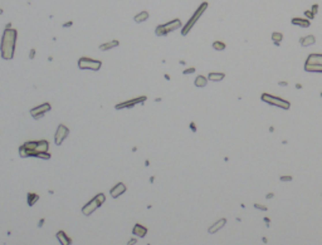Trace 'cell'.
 Instances as JSON below:
<instances>
[{
  "mask_svg": "<svg viewBox=\"0 0 322 245\" xmlns=\"http://www.w3.org/2000/svg\"><path fill=\"white\" fill-rule=\"evenodd\" d=\"M57 238H58V240L61 241V244L62 245H68V244H71L72 241H71V239H69V238L65 235V234L63 233V231H59V233L57 234Z\"/></svg>",
  "mask_w": 322,
  "mask_h": 245,
  "instance_id": "cell-17",
  "label": "cell"
},
{
  "mask_svg": "<svg viewBox=\"0 0 322 245\" xmlns=\"http://www.w3.org/2000/svg\"><path fill=\"white\" fill-rule=\"evenodd\" d=\"M132 234L133 235H136L137 238H145L147 234V229L142 225H140V224H136V225L133 226L132 229Z\"/></svg>",
  "mask_w": 322,
  "mask_h": 245,
  "instance_id": "cell-13",
  "label": "cell"
},
{
  "mask_svg": "<svg viewBox=\"0 0 322 245\" xmlns=\"http://www.w3.org/2000/svg\"><path fill=\"white\" fill-rule=\"evenodd\" d=\"M262 101L267 102V103H269V105H272L274 107H279V108H285V109H288L291 107V103L288 101H285V99L276 97V96L267 94V93H263L262 94Z\"/></svg>",
  "mask_w": 322,
  "mask_h": 245,
  "instance_id": "cell-7",
  "label": "cell"
},
{
  "mask_svg": "<svg viewBox=\"0 0 322 245\" xmlns=\"http://www.w3.org/2000/svg\"><path fill=\"white\" fill-rule=\"evenodd\" d=\"M255 206H257V208H258V209H262V210H265V208H264V206H263V205L261 206V205H258V204H257V205H255Z\"/></svg>",
  "mask_w": 322,
  "mask_h": 245,
  "instance_id": "cell-28",
  "label": "cell"
},
{
  "mask_svg": "<svg viewBox=\"0 0 322 245\" xmlns=\"http://www.w3.org/2000/svg\"><path fill=\"white\" fill-rule=\"evenodd\" d=\"M48 147H49L48 141H37V142L30 141V142H25L20 146L19 153L22 157H29V156L39 157L40 153L48 152Z\"/></svg>",
  "mask_w": 322,
  "mask_h": 245,
  "instance_id": "cell-2",
  "label": "cell"
},
{
  "mask_svg": "<svg viewBox=\"0 0 322 245\" xmlns=\"http://www.w3.org/2000/svg\"><path fill=\"white\" fill-rule=\"evenodd\" d=\"M180 26H181V22H180L179 19H175V20H171V22H169L166 24L159 25L156 28V30H155V33H156V35H159V37H165V35H167L169 33L179 29Z\"/></svg>",
  "mask_w": 322,
  "mask_h": 245,
  "instance_id": "cell-6",
  "label": "cell"
},
{
  "mask_svg": "<svg viewBox=\"0 0 322 245\" xmlns=\"http://www.w3.org/2000/svg\"><path fill=\"white\" fill-rule=\"evenodd\" d=\"M213 48L216 50H223L224 48H225V44L221 43V42H214L213 43Z\"/></svg>",
  "mask_w": 322,
  "mask_h": 245,
  "instance_id": "cell-24",
  "label": "cell"
},
{
  "mask_svg": "<svg viewBox=\"0 0 322 245\" xmlns=\"http://www.w3.org/2000/svg\"><path fill=\"white\" fill-rule=\"evenodd\" d=\"M50 108H52V107H50L49 103H43V105H40V106L35 107V108L30 109V115H32V117L34 119H39V118H42V117L46 115L47 112H49Z\"/></svg>",
  "mask_w": 322,
  "mask_h": 245,
  "instance_id": "cell-10",
  "label": "cell"
},
{
  "mask_svg": "<svg viewBox=\"0 0 322 245\" xmlns=\"http://www.w3.org/2000/svg\"><path fill=\"white\" fill-rule=\"evenodd\" d=\"M315 42H316V39H315L313 35H307V37H304L300 40V43H301L302 47H310V45H312Z\"/></svg>",
  "mask_w": 322,
  "mask_h": 245,
  "instance_id": "cell-16",
  "label": "cell"
},
{
  "mask_svg": "<svg viewBox=\"0 0 322 245\" xmlns=\"http://www.w3.org/2000/svg\"><path fill=\"white\" fill-rule=\"evenodd\" d=\"M194 72H195V68H189V69H185L182 73H184V74H190V73H194Z\"/></svg>",
  "mask_w": 322,
  "mask_h": 245,
  "instance_id": "cell-25",
  "label": "cell"
},
{
  "mask_svg": "<svg viewBox=\"0 0 322 245\" xmlns=\"http://www.w3.org/2000/svg\"><path fill=\"white\" fill-rule=\"evenodd\" d=\"M102 65V62L91 59L88 57H82L78 60V67L81 69H91V71H98Z\"/></svg>",
  "mask_w": 322,
  "mask_h": 245,
  "instance_id": "cell-8",
  "label": "cell"
},
{
  "mask_svg": "<svg viewBox=\"0 0 322 245\" xmlns=\"http://www.w3.org/2000/svg\"><path fill=\"white\" fill-rule=\"evenodd\" d=\"M206 78L205 77H203V75H199V77H196V79H195V86L196 87H199V88H203V87H205L206 86Z\"/></svg>",
  "mask_w": 322,
  "mask_h": 245,
  "instance_id": "cell-20",
  "label": "cell"
},
{
  "mask_svg": "<svg viewBox=\"0 0 322 245\" xmlns=\"http://www.w3.org/2000/svg\"><path fill=\"white\" fill-rule=\"evenodd\" d=\"M118 40H111V42H108V43H103V44H101V45H99V49L101 50H110V49H112V48H115V47H118Z\"/></svg>",
  "mask_w": 322,
  "mask_h": 245,
  "instance_id": "cell-15",
  "label": "cell"
},
{
  "mask_svg": "<svg viewBox=\"0 0 322 245\" xmlns=\"http://www.w3.org/2000/svg\"><path fill=\"white\" fill-rule=\"evenodd\" d=\"M206 8H208V3H203V4L200 5L198 9H196V12L193 14V16L190 18V20L185 24V26H184V28L181 29V34H182V35H186V34H188V33L190 32V29H191L193 26L195 25V23L198 22L199 18L203 15V13L206 10Z\"/></svg>",
  "mask_w": 322,
  "mask_h": 245,
  "instance_id": "cell-5",
  "label": "cell"
},
{
  "mask_svg": "<svg viewBox=\"0 0 322 245\" xmlns=\"http://www.w3.org/2000/svg\"><path fill=\"white\" fill-rule=\"evenodd\" d=\"M307 72H322V54H310L304 63Z\"/></svg>",
  "mask_w": 322,
  "mask_h": 245,
  "instance_id": "cell-3",
  "label": "cell"
},
{
  "mask_svg": "<svg viewBox=\"0 0 322 245\" xmlns=\"http://www.w3.org/2000/svg\"><path fill=\"white\" fill-rule=\"evenodd\" d=\"M126 185L125 184H122V182H118V184L117 185H115L113 186L112 189H111V191H110V194H111V196H112V197H118L120 195H122L125 191H126Z\"/></svg>",
  "mask_w": 322,
  "mask_h": 245,
  "instance_id": "cell-12",
  "label": "cell"
},
{
  "mask_svg": "<svg viewBox=\"0 0 322 245\" xmlns=\"http://www.w3.org/2000/svg\"><path fill=\"white\" fill-rule=\"evenodd\" d=\"M105 200H106V196L103 195V194H98V195H96L95 197H93V199L91 200V201L87 202V204H86V205L82 208V212H83V215L89 216L93 211H95L96 209H98L99 206H101L102 204L105 202Z\"/></svg>",
  "mask_w": 322,
  "mask_h": 245,
  "instance_id": "cell-4",
  "label": "cell"
},
{
  "mask_svg": "<svg viewBox=\"0 0 322 245\" xmlns=\"http://www.w3.org/2000/svg\"><path fill=\"white\" fill-rule=\"evenodd\" d=\"M68 25H72V23H71V22H69V23H67V24H64V25H63V26H68Z\"/></svg>",
  "mask_w": 322,
  "mask_h": 245,
  "instance_id": "cell-29",
  "label": "cell"
},
{
  "mask_svg": "<svg viewBox=\"0 0 322 245\" xmlns=\"http://www.w3.org/2000/svg\"><path fill=\"white\" fill-rule=\"evenodd\" d=\"M225 223H227V220H225V219H220V220H218V221H216L215 224H214L213 226H210V227H209V230H208V231H209L210 234L216 233L218 230H220L221 227H223L224 225H225Z\"/></svg>",
  "mask_w": 322,
  "mask_h": 245,
  "instance_id": "cell-14",
  "label": "cell"
},
{
  "mask_svg": "<svg viewBox=\"0 0 322 245\" xmlns=\"http://www.w3.org/2000/svg\"><path fill=\"white\" fill-rule=\"evenodd\" d=\"M16 33L15 29H10L8 28L6 30H4V34H3L1 38V57L4 59H12L14 57V52H15V44H16Z\"/></svg>",
  "mask_w": 322,
  "mask_h": 245,
  "instance_id": "cell-1",
  "label": "cell"
},
{
  "mask_svg": "<svg viewBox=\"0 0 322 245\" xmlns=\"http://www.w3.org/2000/svg\"><path fill=\"white\" fill-rule=\"evenodd\" d=\"M225 75H224V73H209V79L213 82H219L221 81Z\"/></svg>",
  "mask_w": 322,
  "mask_h": 245,
  "instance_id": "cell-22",
  "label": "cell"
},
{
  "mask_svg": "<svg viewBox=\"0 0 322 245\" xmlns=\"http://www.w3.org/2000/svg\"><path fill=\"white\" fill-rule=\"evenodd\" d=\"M1 14H3V9H0V15H1Z\"/></svg>",
  "mask_w": 322,
  "mask_h": 245,
  "instance_id": "cell-30",
  "label": "cell"
},
{
  "mask_svg": "<svg viewBox=\"0 0 322 245\" xmlns=\"http://www.w3.org/2000/svg\"><path fill=\"white\" fill-rule=\"evenodd\" d=\"M34 53H35V50H34V49L30 52V59H33V58H34Z\"/></svg>",
  "mask_w": 322,
  "mask_h": 245,
  "instance_id": "cell-27",
  "label": "cell"
},
{
  "mask_svg": "<svg viewBox=\"0 0 322 245\" xmlns=\"http://www.w3.org/2000/svg\"><path fill=\"white\" fill-rule=\"evenodd\" d=\"M147 97H145V96H140V97H136V98H132L130 99V101L127 102H122V103H118V105L116 106V109H122V108H131V107L136 106L138 105V103H144L145 101H146Z\"/></svg>",
  "mask_w": 322,
  "mask_h": 245,
  "instance_id": "cell-11",
  "label": "cell"
},
{
  "mask_svg": "<svg viewBox=\"0 0 322 245\" xmlns=\"http://www.w3.org/2000/svg\"><path fill=\"white\" fill-rule=\"evenodd\" d=\"M69 134V130L67 126L64 125H59L58 126L57 131H55V134H54V142L57 146H61L62 142L67 138V136Z\"/></svg>",
  "mask_w": 322,
  "mask_h": 245,
  "instance_id": "cell-9",
  "label": "cell"
},
{
  "mask_svg": "<svg viewBox=\"0 0 322 245\" xmlns=\"http://www.w3.org/2000/svg\"><path fill=\"white\" fill-rule=\"evenodd\" d=\"M292 24H295V25H298V26H303V28H307V26H310V22H308V20H304V19H301V18H295V19H292Z\"/></svg>",
  "mask_w": 322,
  "mask_h": 245,
  "instance_id": "cell-18",
  "label": "cell"
},
{
  "mask_svg": "<svg viewBox=\"0 0 322 245\" xmlns=\"http://www.w3.org/2000/svg\"><path fill=\"white\" fill-rule=\"evenodd\" d=\"M272 39L274 40V42H276V44H277V45H278V44H279V42H281V40L283 39V35H282L281 33H273V34H272Z\"/></svg>",
  "mask_w": 322,
  "mask_h": 245,
  "instance_id": "cell-23",
  "label": "cell"
},
{
  "mask_svg": "<svg viewBox=\"0 0 322 245\" xmlns=\"http://www.w3.org/2000/svg\"><path fill=\"white\" fill-rule=\"evenodd\" d=\"M292 180V177L291 176H282L281 177V181H291Z\"/></svg>",
  "mask_w": 322,
  "mask_h": 245,
  "instance_id": "cell-26",
  "label": "cell"
},
{
  "mask_svg": "<svg viewBox=\"0 0 322 245\" xmlns=\"http://www.w3.org/2000/svg\"><path fill=\"white\" fill-rule=\"evenodd\" d=\"M38 199H39V196H38L37 194H32V192H29V194H28V197H27V200H28V205H29V206H33L34 204L38 201Z\"/></svg>",
  "mask_w": 322,
  "mask_h": 245,
  "instance_id": "cell-21",
  "label": "cell"
},
{
  "mask_svg": "<svg viewBox=\"0 0 322 245\" xmlns=\"http://www.w3.org/2000/svg\"><path fill=\"white\" fill-rule=\"evenodd\" d=\"M147 18H148V13L147 12H141L135 16L133 20L136 23H142V22H145V20H147Z\"/></svg>",
  "mask_w": 322,
  "mask_h": 245,
  "instance_id": "cell-19",
  "label": "cell"
}]
</instances>
